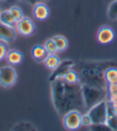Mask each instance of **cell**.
<instances>
[{"instance_id": "18", "label": "cell", "mask_w": 117, "mask_h": 131, "mask_svg": "<svg viewBox=\"0 0 117 131\" xmlns=\"http://www.w3.org/2000/svg\"><path fill=\"white\" fill-rule=\"evenodd\" d=\"M0 23L8 26H12V27H15L16 24L15 19L12 16L9 10H1V13H0Z\"/></svg>"}, {"instance_id": "17", "label": "cell", "mask_w": 117, "mask_h": 131, "mask_svg": "<svg viewBox=\"0 0 117 131\" xmlns=\"http://www.w3.org/2000/svg\"><path fill=\"white\" fill-rule=\"evenodd\" d=\"M104 78L108 85L117 83V68L115 67H108L104 73Z\"/></svg>"}, {"instance_id": "21", "label": "cell", "mask_w": 117, "mask_h": 131, "mask_svg": "<svg viewBox=\"0 0 117 131\" xmlns=\"http://www.w3.org/2000/svg\"><path fill=\"white\" fill-rule=\"evenodd\" d=\"M108 17L112 21L117 20V0H114L108 6Z\"/></svg>"}, {"instance_id": "11", "label": "cell", "mask_w": 117, "mask_h": 131, "mask_svg": "<svg viewBox=\"0 0 117 131\" xmlns=\"http://www.w3.org/2000/svg\"><path fill=\"white\" fill-rule=\"evenodd\" d=\"M32 12H33L34 17L40 21L46 20L50 16V9L47 5L43 2H40L34 4Z\"/></svg>"}, {"instance_id": "9", "label": "cell", "mask_w": 117, "mask_h": 131, "mask_svg": "<svg viewBox=\"0 0 117 131\" xmlns=\"http://www.w3.org/2000/svg\"><path fill=\"white\" fill-rule=\"evenodd\" d=\"M17 37V31L15 27L0 23V40L6 43L11 42Z\"/></svg>"}, {"instance_id": "25", "label": "cell", "mask_w": 117, "mask_h": 131, "mask_svg": "<svg viewBox=\"0 0 117 131\" xmlns=\"http://www.w3.org/2000/svg\"><path fill=\"white\" fill-rule=\"evenodd\" d=\"M7 51H8V50H7L6 43L2 40H0V61H2L6 58V54H7Z\"/></svg>"}, {"instance_id": "15", "label": "cell", "mask_w": 117, "mask_h": 131, "mask_svg": "<svg viewBox=\"0 0 117 131\" xmlns=\"http://www.w3.org/2000/svg\"><path fill=\"white\" fill-rule=\"evenodd\" d=\"M60 62V58L56 55V54H48L46 59L44 60L45 66L51 70H54L55 69H56Z\"/></svg>"}, {"instance_id": "1", "label": "cell", "mask_w": 117, "mask_h": 131, "mask_svg": "<svg viewBox=\"0 0 117 131\" xmlns=\"http://www.w3.org/2000/svg\"><path fill=\"white\" fill-rule=\"evenodd\" d=\"M51 97L59 115L63 116L71 110L85 112L81 83H69L63 78L51 82Z\"/></svg>"}, {"instance_id": "22", "label": "cell", "mask_w": 117, "mask_h": 131, "mask_svg": "<svg viewBox=\"0 0 117 131\" xmlns=\"http://www.w3.org/2000/svg\"><path fill=\"white\" fill-rule=\"evenodd\" d=\"M9 10L11 12V14L12 15V16L14 17V18L15 19L16 23L24 17V15H23V12L22 9L18 6H11V8L9 9Z\"/></svg>"}, {"instance_id": "19", "label": "cell", "mask_w": 117, "mask_h": 131, "mask_svg": "<svg viewBox=\"0 0 117 131\" xmlns=\"http://www.w3.org/2000/svg\"><path fill=\"white\" fill-rule=\"evenodd\" d=\"M53 39H54L55 43L56 45L58 52H63L67 49L68 41L65 37H63L62 35H56V36L53 37Z\"/></svg>"}, {"instance_id": "31", "label": "cell", "mask_w": 117, "mask_h": 131, "mask_svg": "<svg viewBox=\"0 0 117 131\" xmlns=\"http://www.w3.org/2000/svg\"><path fill=\"white\" fill-rule=\"evenodd\" d=\"M0 13H1V9H0Z\"/></svg>"}, {"instance_id": "8", "label": "cell", "mask_w": 117, "mask_h": 131, "mask_svg": "<svg viewBox=\"0 0 117 131\" xmlns=\"http://www.w3.org/2000/svg\"><path fill=\"white\" fill-rule=\"evenodd\" d=\"M74 65H75L74 62L71 60H69V59L61 62L60 64L57 67V68L55 69L54 70H52L53 73L49 77V82H53L58 78H63L68 70L73 68Z\"/></svg>"}, {"instance_id": "2", "label": "cell", "mask_w": 117, "mask_h": 131, "mask_svg": "<svg viewBox=\"0 0 117 131\" xmlns=\"http://www.w3.org/2000/svg\"><path fill=\"white\" fill-rule=\"evenodd\" d=\"M113 62L111 61L81 62L77 65H74L73 69L78 73L81 84L108 89L104 73L108 67H113Z\"/></svg>"}, {"instance_id": "20", "label": "cell", "mask_w": 117, "mask_h": 131, "mask_svg": "<svg viewBox=\"0 0 117 131\" xmlns=\"http://www.w3.org/2000/svg\"><path fill=\"white\" fill-rule=\"evenodd\" d=\"M63 79L69 82V83H79L80 82V78H79V75H78V73L76 72L75 70H74L73 68H71L70 70H68L66 74H64V76L63 77Z\"/></svg>"}, {"instance_id": "13", "label": "cell", "mask_w": 117, "mask_h": 131, "mask_svg": "<svg viewBox=\"0 0 117 131\" xmlns=\"http://www.w3.org/2000/svg\"><path fill=\"white\" fill-rule=\"evenodd\" d=\"M31 55L36 62H44V60L46 59L47 56L48 55V53L44 46L36 45L31 50Z\"/></svg>"}, {"instance_id": "14", "label": "cell", "mask_w": 117, "mask_h": 131, "mask_svg": "<svg viewBox=\"0 0 117 131\" xmlns=\"http://www.w3.org/2000/svg\"><path fill=\"white\" fill-rule=\"evenodd\" d=\"M6 58L7 62L12 66H17L22 63L23 60V54L18 50H10L7 51Z\"/></svg>"}, {"instance_id": "7", "label": "cell", "mask_w": 117, "mask_h": 131, "mask_svg": "<svg viewBox=\"0 0 117 131\" xmlns=\"http://www.w3.org/2000/svg\"><path fill=\"white\" fill-rule=\"evenodd\" d=\"M16 30L23 36H31L35 31V24L28 17H23L15 24Z\"/></svg>"}, {"instance_id": "3", "label": "cell", "mask_w": 117, "mask_h": 131, "mask_svg": "<svg viewBox=\"0 0 117 131\" xmlns=\"http://www.w3.org/2000/svg\"><path fill=\"white\" fill-rule=\"evenodd\" d=\"M82 94L86 112L95 104L107 100V89H103L87 84H81Z\"/></svg>"}, {"instance_id": "27", "label": "cell", "mask_w": 117, "mask_h": 131, "mask_svg": "<svg viewBox=\"0 0 117 131\" xmlns=\"http://www.w3.org/2000/svg\"><path fill=\"white\" fill-rule=\"evenodd\" d=\"M90 129L92 130H111L106 124H92V126H90Z\"/></svg>"}, {"instance_id": "30", "label": "cell", "mask_w": 117, "mask_h": 131, "mask_svg": "<svg viewBox=\"0 0 117 131\" xmlns=\"http://www.w3.org/2000/svg\"><path fill=\"white\" fill-rule=\"evenodd\" d=\"M9 1V2H14V1H17V0H6V2Z\"/></svg>"}, {"instance_id": "29", "label": "cell", "mask_w": 117, "mask_h": 131, "mask_svg": "<svg viewBox=\"0 0 117 131\" xmlns=\"http://www.w3.org/2000/svg\"><path fill=\"white\" fill-rule=\"evenodd\" d=\"M6 0H0V3H6Z\"/></svg>"}, {"instance_id": "23", "label": "cell", "mask_w": 117, "mask_h": 131, "mask_svg": "<svg viewBox=\"0 0 117 131\" xmlns=\"http://www.w3.org/2000/svg\"><path fill=\"white\" fill-rule=\"evenodd\" d=\"M44 47H45V48H46L48 54H56L58 52L56 45L55 43L53 38L48 39V40L46 42V43H45Z\"/></svg>"}, {"instance_id": "10", "label": "cell", "mask_w": 117, "mask_h": 131, "mask_svg": "<svg viewBox=\"0 0 117 131\" xmlns=\"http://www.w3.org/2000/svg\"><path fill=\"white\" fill-rule=\"evenodd\" d=\"M115 34L113 29L109 26H103L97 33V39L101 44H108L115 38Z\"/></svg>"}, {"instance_id": "5", "label": "cell", "mask_w": 117, "mask_h": 131, "mask_svg": "<svg viewBox=\"0 0 117 131\" xmlns=\"http://www.w3.org/2000/svg\"><path fill=\"white\" fill-rule=\"evenodd\" d=\"M17 73L14 67L5 66L0 68V85L4 88H11L16 83Z\"/></svg>"}, {"instance_id": "12", "label": "cell", "mask_w": 117, "mask_h": 131, "mask_svg": "<svg viewBox=\"0 0 117 131\" xmlns=\"http://www.w3.org/2000/svg\"><path fill=\"white\" fill-rule=\"evenodd\" d=\"M107 102L114 112L117 114V83L108 85Z\"/></svg>"}, {"instance_id": "28", "label": "cell", "mask_w": 117, "mask_h": 131, "mask_svg": "<svg viewBox=\"0 0 117 131\" xmlns=\"http://www.w3.org/2000/svg\"><path fill=\"white\" fill-rule=\"evenodd\" d=\"M18 1H22L24 3H27L30 4H35L37 3H40V2H44V1H47V0H18Z\"/></svg>"}, {"instance_id": "24", "label": "cell", "mask_w": 117, "mask_h": 131, "mask_svg": "<svg viewBox=\"0 0 117 131\" xmlns=\"http://www.w3.org/2000/svg\"><path fill=\"white\" fill-rule=\"evenodd\" d=\"M15 130H32L35 129V128L31 125V123L28 122H23V123H18L13 128Z\"/></svg>"}, {"instance_id": "6", "label": "cell", "mask_w": 117, "mask_h": 131, "mask_svg": "<svg viewBox=\"0 0 117 131\" xmlns=\"http://www.w3.org/2000/svg\"><path fill=\"white\" fill-rule=\"evenodd\" d=\"M82 114L79 110H71L63 116V123L64 127L69 130L80 129L81 123Z\"/></svg>"}, {"instance_id": "4", "label": "cell", "mask_w": 117, "mask_h": 131, "mask_svg": "<svg viewBox=\"0 0 117 131\" xmlns=\"http://www.w3.org/2000/svg\"><path fill=\"white\" fill-rule=\"evenodd\" d=\"M108 112V103L107 100L101 101L90 108L87 114L90 116L92 124H105Z\"/></svg>"}, {"instance_id": "26", "label": "cell", "mask_w": 117, "mask_h": 131, "mask_svg": "<svg viewBox=\"0 0 117 131\" xmlns=\"http://www.w3.org/2000/svg\"><path fill=\"white\" fill-rule=\"evenodd\" d=\"M81 123H82V126H91L92 125V119H91L90 116L87 113L84 114H82Z\"/></svg>"}, {"instance_id": "16", "label": "cell", "mask_w": 117, "mask_h": 131, "mask_svg": "<svg viewBox=\"0 0 117 131\" xmlns=\"http://www.w3.org/2000/svg\"><path fill=\"white\" fill-rule=\"evenodd\" d=\"M106 125L111 129V130H117V114L114 112L113 110L108 105V117L105 122Z\"/></svg>"}]
</instances>
